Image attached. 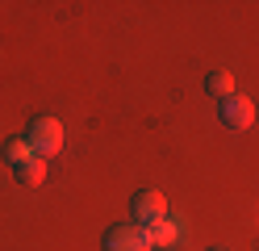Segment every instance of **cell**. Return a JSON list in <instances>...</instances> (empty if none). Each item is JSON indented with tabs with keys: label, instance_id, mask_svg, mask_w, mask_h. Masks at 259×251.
<instances>
[{
	"label": "cell",
	"instance_id": "1",
	"mask_svg": "<svg viewBox=\"0 0 259 251\" xmlns=\"http://www.w3.org/2000/svg\"><path fill=\"white\" fill-rule=\"evenodd\" d=\"M29 147H34V155H42V159H55L59 151H63V142H67V130H63V122L59 117H51V113H42V117H34L29 122Z\"/></svg>",
	"mask_w": 259,
	"mask_h": 251
},
{
	"label": "cell",
	"instance_id": "2",
	"mask_svg": "<svg viewBox=\"0 0 259 251\" xmlns=\"http://www.w3.org/2000/svg\"><path fill=\"white\" fill-rule=\"evenodd\" d=\"M101 247H105V251H155L147 226L134 222V218H125V222H113V226L105 230Z\"/></svg>",
	"mask_w": 259,
	"mask_h": 251
},
{
	"label": "cell",
	"instance_id": "3",
	"mask_svg": "<svg viewBox=\"0 0 259 251\" xmlns=\"http://www.w3.org/2000/svg\"><path fill=\"white\" fill-rule=\"evenodd\" d=\"M167 213H171V205H167V197L159 193V189H138L134 201H130V218H134V222H142V226L163 222Z\"/></svg>",
	"mask_w": 259,
	"mask_h": 251
},
{
	"label": "cell",
	"instance_id": "4",
	"mask_svg": "<svg viewBox=\"0 0 259 251\" xmlns=\"http://www.w3.org/2000/svg\"><path fill=\"white\" fill-rule=\"evenodd\" d=\"M218 117H222V126H230V130H251V122H255V100L234 92V96L222 100Z\"/></svg>",
	"mask_w": 259,
	"mask_h": 251
},
{
	"label": "cell",
	"instance_id": "5",
	"mask_svg": "<svg viewBox=\"0 0 259 251\" xmlns=\"http://www.w3.org/2000/svg\"><path fill=\"white\" fill-rule=\"evenodd\" d=\"M184 230H188V222L184 218H163V222H155V226H147V234H151V247H159V251H171L176 243L184 239Z\"/></svg>",
	"mask_w": 259,
	"mask_h": 251
},
{
	"label": "cell",
	"instance_id": "6",
	"mask_svg": "<svg viewBox=\"0 0 259 251\" xmlns=\"http://www.w3.org/2000/svg\"><path fill=\"white\" fill-rule=\"evenodd\" d=\"M29 159H34V147H29V138H9L5 142V163L17 172V167H25Z\"/></svg>",
	"mask_w": 259,
	"mask_h": 251
},
{
	"label": "cell",
	"instance_id": "7",
	"mask_svg": "<svg viewBox=\"0 0 259 251\" xmlns=\"http://www.w3.org/2000/svg\"><path fill=\"white\" fill-rule=\"evenodd\" d=\"M17 180H21V184H29V189H38V184L46 180V159H42V155H34L25 167H17Z\"/></svg>",
	"mask_w": 259,
	"mask_h": 251
},
{
	"label": "cell",
	"instance_id": "8",
	"mask_svg": "<svg viewBox=\"0 0 259 251\" xmlns=\"http://www.w3.org/2000/svg\"><path fill=\"white\" fill-rule=\"evenodd\" d=\"M205 88H209V96L226 100V96H234V76L230 71H213V76L205 80Z\"/></svg>",
	"mask_w": 259,
	"mask_h": 251
},
{
	"label": "cell",
	"instance_id": "9",
	"mask_svg": "<svg viewBox=\"0 0 259 251\" xmlns=\"http://www.w3.org/2000/svg\"><path fill=\"white\" fill-rule=\"evenodd\" d=\"M213 251H222V247H213Z\"/></svg>",
	"mask_w": 259,
	"mask_h": 251
}]
</instances>
